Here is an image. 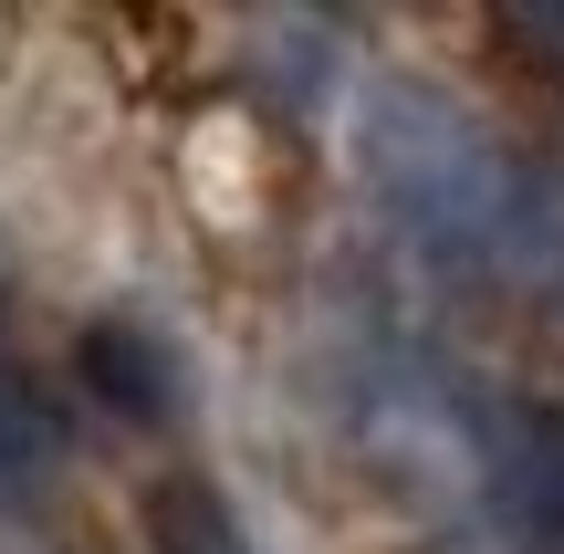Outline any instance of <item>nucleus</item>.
<instances>
[{
    "mask_svg": "<svg viewBox=\"0 0 564 554\" xmlns=\"http://www.w3.org/2000/svg\"><path fill=\"white\" fill-rule=\"evenodd\" d=\"M366 188L449 272H544V262H564V209L544 199V178L460 95H440L429 74L366 84Z\"/></svg>",
    "mask_w": 564,
    "mask_h": 554,
    "instance_id": "obj_1",
    "label": "nucleus"
},
{
    "mask_svg": "<svg viewBox=\"0 0 564 554\" xmlns=\"http://www.w3.org/2000/svg\"><path fill=\"white\" fill-rule=\"evenodd\" d=\"M470 450H481L491 513H502L533 554H564V409L502 398L491 419H470Z\"/></svg>",
    "mask_w": 564,
    "mask_h": 554,
    "instance_id": "obj_2",
    "label": "nucleus"
},
{
    "mask_svg": "<svg viewBox=\"0 0 564 554\" xmlns=\"http://www.w3.org/2000/svg\"><path fill=\"white\" fill-rule=\"evenodd\" d=\"M84 388L116 419H137V430H167V419H178V356L147 325H95L84 335Z\"/></svg>",
    "mask_w": 564,
    "mask_h": 554,
    "instance_id": "obj_3",
    "label": "nucleus"
},
{
    "mask_svg": "<svg viewBox=\"0 0 564 554\" xmlns=\"http://www.w3.org/2000/svg\"><path fill=\"white\" fill-rule=\"evenodd\" d=\"M53 460H63L53 398H42L21 367H0V513H32L42 481H53Z\"/></svg>",
    "mask_w": 564,
    "mask_h": 554,
    "instance_id": "obj_4",
    "label": "nucleus"
},
{
    "mask_svg": "<svg viewBox=\"0 0 564 554\" xmlns=\"http://www.w3.org/2000/svg\"><path fill=\"white\" fill-rule=\"evenodd\" d=\"M147 534H158V554H251L241 513H230L209 481H158V502H147Z\"/></svg>",
    "mask_w": 564,
    "mask_h": 554,
    "instance_id": "obj_5",
    "label": "nucleus"
},
{
    "mask_svg": "<svg viewBox=\"0 0 564 554\" xmlns=\"http://www.w3.org/2000/svg\"><path fill=\"white\" fill-rule=\"evenodd\" d=\"M512 42H533L544 63H564V11H512Z\"/></svg>",
    "mask_w": 564,
    "mask_h": 554,
    "instance_id": "obj_6",
    "label": "nucleus"
}]
</instances>
